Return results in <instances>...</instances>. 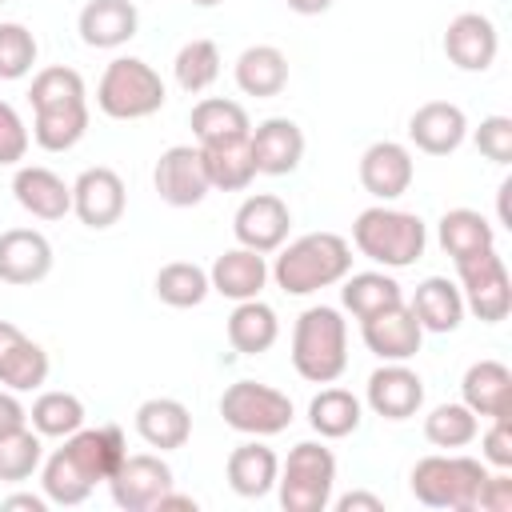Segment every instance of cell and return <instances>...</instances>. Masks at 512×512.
I'll return each mask as SVG.
<instances>
[{"mask_svg":"<svg viewBox=\"0 0 512 512\" xmlns=\"http://www.w3.org/2000/svg\"><path fill=\"white\" fill-rule=\"evenodd\" d=\"M352 272V244L336 232H308L280 248L272 264V280L288 296H312L320 288L340 284Z\"/></svg>","mask_w":512,"mask_h":512,"instance_id":"cell-1","label":"cell"},{"mask_svg":"<svg viewBox=\"0 0 512 512\" xmlns=\"http://www.w3.org/2000/svg\"><path fill=\"white\" fill-rule=\"evenodd\" d=\"M292 368L312 384H332L348 368V324L340 308L312 304L292 328Z\"/></svg>","mask_w":512,"mask_h":512,"instance_id":"cell-2","label":"cell"},{"mask_svg":"<svg viewBox=\"0 0 512 512\" xmlns=\"http://www.w3.org/2000/svg\"><path fill=\"white\" fill-rule=\"evenodd\" d=\"M352 244L360 256H368L372 264L384 268H408L424 256L428 244V228L416 212L404 208H388V204H372L356 216L352 224Z\"/></svg>","mask_w":512,"mask_h":512,"instance_id":"cell-3","label":"cell"},{"mask_svg":"<svg viewBox=\"0 0 512 512\" xmlns=\"http://www.w3.org/2000/svg\"><path fill=\"white\" fill-rule=\"evenodd\" d=\"M488 476V464L476 456H460V452H436L412 464V496L428 508H448V512H472L476 508V492Z\"/></svg>","mask_w":512,"mask_h":512,"instance_id":"cell-4","label":"cell"},{"mask_svg":"<svg viewBox=\"0 0 512 512\" xmlns=\"http://www.w3.org/2000/svg\"><path fill=\"white\" fill-rule=\"evenodd\" d=\"M168 100L160 72L140 56H116L100 84H96V108L112 120H144L160 112Z\"/></svg>","mask_w":512,"mask_h":512,"instance_id":"cell-5","label":"cell"},{"mask_svg":"<svg viewBox=\"0 0 512 512\" xmlns=\"http://www.w3.org/2000/svg\"><path fill=\"white\" fill-rule=\"evenodd\" d=\"M336 488V456L320 440H300L280 464L276 492L284 512H324Z\"/></svg>","mask_w":512,"mask_h":512,"instance_id":"cell-6","label":"cell"},{"mask_svg":"<svg viewBox=\"0 0 512 512\" xmlns=\"http://www.w3.org/2000/svg\"><path fill=\"white\" fill-rule=\"evenodd\" d=\"M220 416L228 428H236L244 436H276L292 424L296 412L280 388L256 384V380H236L220 396Z\"/></svg>","mask_w":512,"mask_h":512,"instance_id":"cell-7","label":"cell"},{"mask_svg":"<svg viewBox=\"0 0 512 512\" xmlns=\"http://www.w3.org/2000/svg\"><path fill=\"white\" fill-rule=\"evenodd\" d=\"M456 276H460V296L464 308L472 316H480L484 324H500L512 312V280L504 260L496 256V248L472 252L464 260H456Z\"/></svg>","mask_w":512,"mask_h":512,"instance_id":"cell-8","label":"cell"},{"mask_svg":"<svg viewBox=\"0 0 512 512\" xmlns=\"http://www.w3.org/2000/svg\"><path fill=\"white\" fill-rule=\"evenodd\" d=\"M152 184H156L160 200L172 204V208H192V204H200L212 192L208 172H204V156L192 144L164 148L156 168H152Z\"/></svg>","mask_w":512,"mask_h":512,"instance_id":"cell-9","label":"cell"},{"mask_svg":"<svg viewBox=\"0 0 512 512\" xmlns=\"http://www.w3.org/2000/svg\"><path fill=\"white\" fill-rule=\"evenodd\" d=\"M168 488H172V468L152 452L124 456V464L108 480V492L124 512H152Z\"/></svg>","mask_w":512,"mask_h":512,"instance_id":"cell-10","label":"cell"},{"mask_svg":"<svg viewBox=\"0 0 512 512\" xmlns=\"http://www.w3.org/2000/svg\"><path fill=\"white\" fill-rule=\"evenodd\" d=\"M124 204H128V192H124V180L120 172L96 164V168H84L76 180H72V212L80 216V224L88 228H112L120 216H124Z\"/></svg>","mask_w":512,"mask_h":512,"instance_id":"cell-11","label":"cell"},{"mask_svg":"<svg viewBox=\"0 0 512 512\" xmlns=\"http://www.w3.org/2000/svg\"><path fill=\"white\" fill-rule=\"evenodd\" d=\"M288 228H292V212L272 192L248 196L236 208V216H232V232H236L240 248H252V252H276V248H284Z\"/></svg>","mask_w":512,"mask_h":512,"instance_id":"cell-12","label":"cell"},{"mask_svg":"<svg viewBox=\"0 0 512 512\" xmlns=\"http://www.w3.org/2000/svg\"><path fill=\"white\" fill-rule=\"evenodd\" d=\"M364 400L384 420H412L424 404V380L404 360H384L364 388Z\"/></svg>","mask_w":512,"mask_h":512,"instance_id":"cell-13","label":"cell"},{"mask_svg":"<svg viewBox=\"0 0 512 512\" xmlns=\"http://www.w3.org/2000/svg\"><path fill=\"white\" fill-rule=\"evenodd\" d=\"M248 152H252L256 176H288L304 160V132L288 116H268L248 132Z\"/></svg>","mask_w":512,"mask_h":512,"instance_id":"cell-14","label":"cell"},{"mask_svg":"<svg viewBox=\"0 0 512 512\" xmlns=\"http://www.w3.org/2000/svg\"><path fill=\"white\" fill-rule=\"evenodd\" d=\"M360 336H364V348L372 356H380V360H412L420 352L424 328L412 316V308L400 300L392 308H380V312L364 316L360 320Z\"/></svg>","mask_w":512,"mask_h":512,"instance_id":"cell-15","label":"cell"},{"mask_svg":"<svg viewBox=\"0 0 512 512\" xmlns=\"http://www.w3.org/2000/svg\"><path fill=\"white\" fill-rule=\"evenodd\" d=\"M496 52H500V36H496V24L484 12H460V16L448 20V28H444V56L460 72L492 68Z\"/></svg>","mask_w":512,"mask_h":512,"instance_id":"cell-16","label":"cell"},{"mask_svg":"<svg viewBox=\"0 0 512 512\" xmlns=\"http://www.w3.org/2000/svg\"><path fill=\"white\" fill-rule=\"evenodd\" d=\"M412 176H416V164H412V152L396 140H376L364 148L360 156V184L368 196H376L380 204L404 196L412 188Z\"/></svg>","mask_w":512,"mask_h":512,"instance_id":"cell-17","label":"cell"},{"mask_svg":"<svg viewBox=\"0 0 512 512\" xmlns=\"http://www.w3.org/2000/svg\"><path fill=\"white\" fill-rule=\"evenodd\" d=\"M64 452L92 484H108L112 472L124 464L128 444L116 424H96V428H76L72 436H64Z\"/></svg>","mask_w":512,"mask_h":512,"instance_id":"cell-18","label":"cell"},{"mask_svg":"<svg viewBox=\"0 0 512 512\" xmlns=\"http://www.w3.org/2000/svg\"><path fill=\"white\" fill-rule=\"evenodd\" d=\"M464 136H468V116L460 104H448V100H428L408 120V140L428 156L456 152L464 144Z\"/></svg>","mask_w":512,"mask_h":512,"instance_id":"cell-19","label":"cell"},{"mask_svg":"<svg viewBox=\"0 0 512 512\" xmlns=\"http://www.w3.org/2000/svg\"><path fill=\"white\" fill-rule=\"evenodd\" d=\"M52 272V244L36 228L0 232V280L4 284H36Z\"/></svg>","mask_w":512,"mask_h":512,"instance_id":"cell-20","label":"cell"},{"mask_svg":"<svg viewBox=\"0 0 512 512\" xmlns=\"http://www.w3.org/2000/svg\"><path fill=\"white\" fill-rule=\"evenodd\" d=\"M48 380V352L16 324L0 320V384L8 392H32Z\"/></svg>","mask_w":512,"mask_h":512,"instance_id":"cell-21","label":"cell"},{"mask_svg":"<svg viewBox=\"0 0 512 512\" xmlns=\"http://www.w3.org/2000/svg\"><path fill=\"white\" fill-rule=\"evenodd\" d=\"M12 192H16V204L36 220H64L72 212V184H64V176H56L44 164L16 168Z\"/></svg>","mask_w":512,"mask_h":512,"instance_id":"cell-22","label":"cell"},{"mask_svg":"<svg viewBox=\"0 0 512 512\" xmlns=\"http://www.w3.org/2000/svg\"><path fill=\"white\" fill-rule=\"evenodd\" d=\"M460 396L480 420L512 416V372H508V364H500V360L468 364V372L460 380Z\"/></svg>","mask_w":512,"mask_h":512,"instance_id":"cell-23","label":"cell"},{"mask_svg":"<svg viewBox=\"0 0 512 512\" xmlns=\"http://www.w3.org/2000/svg\"><path fill=\"white\" fill-rule=\"evenodd\" d=\"M80 40L88 48H120L136 36L140 28V12L132 0H88L80 8Z\"/></svg>","mask_w":512,"mask_h":512,"instance_id":"cell-24","label":"cell"},{"mask_svg":"<svg viewBox=\"0 0 512 512\" xmlns=\"http://www.w3.org/2000/svg\"><path fill=\"white\" fill-rule=\"evenodd\" d=\"M136 432L156 452H176L192 436V412L172 396H152L136 408Z\"/></svg>","mask_w":512,"mask_h":512,"instance_id":"cell-25","label":"cell"},{"mask_svg":"<svg viewBox=\"0 0 512 512\" xmlns=\"http://www.w3.org/2000/svg\"><path fill=\"white\" fill-rule=\"evenodd\" d=\"M208 284H212V292H220V296H228V300H256L260 288L268 284L264 252L228 248V252L216 256V264L208 268Z\"/></svg>","mask_w":512,"mask_h":512,"instance_id":"cell-26","label":"cell"},{"mask_svg":"<svg viewBox=\"0 0 512 512\" xmlns=\"http://www.w3.org/2000/svg\"><path fill=\"white\" fill-rule=\"evenodd\" d=\"M232 76H236V88L244 96H256V100L280 96L288 84V56L276 44H252L236 56Z\"/></svg>","mask_w":512,"mask_h":512,"instance_id":"cell-27","label":"cell"},{"mask_svg":"<svg viewBox=\"0 0 512 512\" xmlns=\"http://www.w3.org/2000/svg\"><path fill=\"white\" fill-rule=\"evenodd\" d=\"M224 472H228V484H232L236 496H244V500H260V496H268V492L276 488L280 460H276V452H272L268 444H260V436H256V440L232 448Z\"/></svg>","mask_w":512,"mask_h":512,"instance_id":"cell-28","label":"cell"},{"mask_svg":"<svg viewBox=\"0 0 512 512\" xmlns=\"http://www.w3.org/2000/svg\"><path fill=\"white\" fill-rule=\"evenodd\" d=\"M408 308H412V316L420 320L424 332H456L460 320H464L460 284H452L448 276H428V280H420Z\"/></svg>","mask_w":512,"mask_h":512,"instance_id":"cell-29","label":"cell"},{"mask_svg":"<svg viewBox=\"0 0 512 512\" xmlns=\"http://www.w3.org/2000/svg\"><path fill=\"white\" fill-rule=\"evenodd\" d=\"M188 124H192V136H196L200 148H204V144L248 140V132H252V120H248L244 104L224 100V96H208V100H200V104L192 108Z\"/></svg>","mask_w":512,"mask_h":512,"instance_id":"cell-30","label":"cell"},{"mask_svg":"<svg viewBox=\"0 0 512 512\" xmlns=\"http://www.w3.org/2000/svg\"><path fill=\"white\" fill-rule=\"evenodd\" d=\"M280 336V320L276 312L256 296V300H236L232 316H228V344L240 356H260L276 344Z\"/></svg>","mask_w":512,"mask_h":512,"instance_id":"cell-31","label":"cell"},{"mask_svg":"<svg viewBox=\"0 0 512 512\" xmlns=\"http://www.w3.org/2000/svg\"><path fill=\"white\" fill-rule=\"evenodd\" d=\"M360 420H364V408L348 388H324L308 404V424L320 440H344L360 428Z\"/></svg>","mask_w":512,"mask_h":512,"instance_id":"cell-32","label":"cell"},{"mask_svg":"<svg viewBox=\"0 0 512 512\" xmlns=\"http://www.w3.org/2000/svg\"><path fill=\"white\" fill-rule=\"evenodd\" d=\"M436 236H440V248L452 260H464L472 252L496 248V232H492V224L476 208H448L440 216V224H436Z\"/></svg>","mask_w":512,"mask_h":512,"instance_id":"cell-33","label":"cell"},{"mask_svg":"<svg viewBox=\"0 0 512 512\" xmlns=\"http://www.w3.org/2000/svg\"><path fill=\"white\" fill-rule=\"evenodd\" d=\"M200 148V144H196ZM204 156V172H208V184L220 188V192H240L256 180V164H252V152H248V140H232V144H204L200 148Z\"/></svg>","mask_w":512,"mask_h":512,"instance_id":"cell-34","label":"cell"},{"mask_svg":"<svg viewBox=\"0 0 512 512\" xmlns=\"http://www.w3.org/2000/svg\"><path fill=\"white\" fill-rule=\"evenodd\" d=\"M340 284H344V288H340V300H344V308H348L356 320H364V316H372V312L392 308V304L404 300L400 284H396L388 272H348Z\"/></svg>","mask_w":512,"mask_h":512,"instance_id":"cell-35","label":"cell"},{"mask_svg":"<svg viewBox=\"0 0 512 512\" xmlns=\"http://www.w3.org/2000/svg\"><path fill=\"white\" fill-rule=\"evenodd\" d=\"M88 132V104H68V108H44L32 120V140L44 152H68L84 140Z\"/></svg>","mask_w":512,"mask_h":512,"instance_id":"cell-36","label":"cell"},{"mask_svg":"<svg viewBox=\"0 0 512 512\" xmlns=\"http://www.w3.org/2000/svg\"><path fill=\"white\" fill-rule=\"evenodd\" d=\"M424 436L432 448H444V452H456V448H468L476 436H480V416L460 400V404H436L428 416H424Z\"/></svg>","mask_w":512,"mask_h":512,"instance_id":"cell-37","label":"cell"},{"mask_svg":"<svg viewBox=\"0 0 512 512\" xmlns=\"http://www.w3.org/2000/svg\"><path fill=\"white\" fill-rule=\"evenodd\" d=\"M156 296L168 304V308H196V304H204V296L212 292V284H208V272L200 268V264H192V260H172V264H164L160 272H156Z\"/></svg>","mask_w":512,"mask_h":512,"instance_id":"cell-38","label":"cell"},{"mask_svg":"<svg viewBox=\"0 0 512 512\" xmlns=\"http://www.w3.org/2000/svg\"><path fill=\"white\" fill-rule=\"evenodd\" d=\"M28 424L40 432V436H52V440H64L72 436L76 428H84V404L80 396L72 392H40L28 408Z\"/></svg>","mask_w":512,"mask_h":512,"instance_id":"cell-39","label":"cell"},{"mask_svg":"<svg viewBox=\"0 0 512 512\" xmlns=\"http://www.w3.org/2000/svg\"><path fill=\"white\" fill-rule=\"evenodd\" d=\"M28 100H32V112H44V108H68V104H88L84 76H80L76 68H68V64L40 68V72L32 76Z\"/></svg>","mask_w":512,"mask_h":512,"instance_id":"cell-40","label":"cell"},{"mask_svg":"<svg viewBox=\"0 0 512 512\" xmlns=\"http://www.w3.org/2000/svg\"><path fill=\"white\" fill-rule=\"evenodd\" d=\"M44 436L28 424L0 436V484H20L44 464Z\"/></svg>","mask_w":512,"mask_h":512,"instance_id":"cell-41","label":"cell"},{"mask_svg":"<svg viewBox=\"0 0 512 512\" xmlns=\"http://www.w3.org/2000/svg\"><path fill=\"white\" fill-rule=\"evenodd\" d=\"M40 484H44V496L48 504H84L92 496V480L72 464V456L64 448H56L48 460H44V472H40Z\"/></svg>","mask_w":512,"mask_h":512,"instance_id":"cell-42","label":"cell"},{"mask_svg":"<svg viewBox=\"0 0 512 512\" xmlns=\"http://www.w3.org/2000/svg\"><path fill=\"white\" fill-rule=\"evenodd\" d=\"M172 72H176V84L184 92H204L220 76V48L212 40H204V36L188 40V44H180V52L172 60Z\"/></svg>","mask_w":512,"mask_h":512,"instance_id":"cell-43","label":"cell"},{"mask_svg":"<svg viewBox=\"0 0 512 512\" xmlns=\"http://www.w3.org/2000/svg\"><path fill=\"white\" fill-rule=\"evenodd\" d=\"M36 64V36L20 20L0 24V80H20Z\"/></svg>","mask_w":512,"mask_h":512,"instance_id":"cell-44","label":"cell"},{"mask_svg":"<svg viewBox=\"0 0 512 512\" xmlns=\"http://www.w3.org/2000/svg\"><path fill=\"white\" fill-rule=\"evenodd\" d=\"M476 148L492 164H512V116H484L480 128L472 132Z\"/></svg>","mask_w":512,"mask_h":512,"instance_id":"cell-45","label":"cell"},{"mask_svg":"<svg viewBox=\"0 0 512 512\" xmlns=\"http://www.w3.org/2000/svg\"><path fill=\"white\" fill-rule=\"evenodd\" d=\"M28 156V128L20 120V112L0 100V168H12Z\"/></svg>","mask_w":512,"mask_h":512,"instance_id":"cell-46","label":"cell"},{"mask_svg":"<svg viewBox=\"0 0 512 512\" xmlns=\"http://www.w3.org/2000/svg\"><path fill=\"white\" fill-rule=\"evenodd\" d=\"M480 460L492 468H512V428L508 416H496L480 440Z\"/></svg>","mask_w":512,"mask_h":512,"instance_id":"cell-47","label":"cell"},{"mask_svg":"<svg viewBox=\"0 0 512 512\" xmlns=\"http://www.w3.org/2000/svg\"><path fill=\"white\" fill-rule=\"evenodd\" d=\"M476 508L484 512H512V476L508 468H496L484 476L480 492H476Z\"/></svg>","mask_w":512,"mask_h":512,"instance_id":"cell-48","label":"cell"},{"mask_svg":"<svg viewBox=\"0 0 512 512\" xmlns=\"http://www.w3.org/2000/svg\"><path fill=\"white\" fill-rule=\"evenodd\" d=\"M28 424V408L16 400V392H0V436Z\"/></svg>","mask_w":512,"mask_h":512,"instance_id":"cell-49","label":"cell"},{"mask_svg":"<svg viewBox=\"0 0 512 512\" xmlns=\"http://www.w3.org/2000/svg\"><path fill=\"white\" fill-rule=\"evenodd\" d=\"M332 508L336 512H384V500L380 496H372V492H344V496H336L332 500Z\"/></svg>","mask_w":512,"mask_h":512,"instance_id":"cell-50","label":"cell"},{"mask_svg":"<svg viewBox=\"0 0 512 512\" xmlns=\"http://www.w3.org/2000/svg\"><path fill=\"white\" fill-rule=\"evenodd\" d=\"M4 508H24V512H48V496L16 492V496H4Z\"/></svg>","mask_w":512,"mask_h":512,"instance_id":"cell-51","label":"cell"},{"mask_svg":"<svg viewBox=\"0 0 512 512\" xmlns=\"http://www.w3.org/2000/svg\"><path fill=\"white\" fill-rule=\"evenodd\" d=\"M168 508H184V512H196V500H192V496H180V492H172V488H168V492L156 500V508H152V512H168Z\"/></svg>","mask_w":512,"mask_h":512,"instance_id":"cell-52","label":"cell"},{"mask_svg":"<svg viewBox=\"0 0 512 512\" xmlns=\"http://www.w3.org/2000/svg\"><path fill=\"white\" fill-rule=\"evenodd\" d=\"M292 12H300V16H320V12H328L332 8V0H284Z\"/></svg>","mask_w":512,"mask_h":512,"instance_id":"cell-53","label":"cell"},{"mask_svg":"<svg viewBox=\"0 0 512 512\" xmlns=\"http://www.w3.org/2000/svg\"><path fill=\"white\" fill-rule=\"evenodd\" d=\"M196 8H216V4H224V0H192Z\"/></svg>","mask_w":512,"mask_h":512,"instance_id":"cell-54","label":"cell"},{"mask_svg":"<svg viewBox=\"0 0 512 512\" xmlns=\"http://www.w3.org/2000/svg\"><path fill=\"white\" fill-rule=\"evenodd\" d=\"M0 4H4V0H0Z\"/></svg>","mask_w":512,"mask_h":512,"instance_id":"cell-55","label":"cell"}]
</instances>
